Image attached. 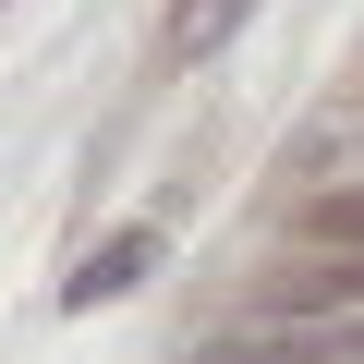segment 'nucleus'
I'll return each instance as SVG.
<instances>
[{
	"instance_id": "1",
	"label": "nucleus",
	"mask_w": 364,
	"mask_h": 364,
	"mask_svg": "<svg viewBox=\"0 0 364 364\" xmlns=\"http://www.w3.org/2000/svg\"><path fill=\"white\" fill-rule=\"evenodd\" d=\"M195 364H364V328H316V316H267V328H231V340H207Z\"/></svg>"
},
{
	"instance_id": "2",
	"label": "nucleus",
	"mask_w": 364,
	"mask_h": 364,
	"mask_svg": "<svg viewBox=\"0 0 364 364\" xmlns=\"http://www.w3.org/2000/svg\"><path fill=\"white\" fill-rule=\"evenodd\" d=\"M146 267H158V231H109V243H97V255L61 279V304H73V316H97V304H122Z\"/></svg>"
},
{
	"instance_id": "3",
	"label": "nucleus",
	"mask_w": 364,
	"mask_h": 364,
	"mask_svg": "<svg viewBox=\"0 0 364 364\" xmlns=\"http://www.w3.org/2000/svg\"><path fill=\"white\" fill-rule=\"evenodd\" d=\"M243 25H255V0H170V49H182V61H207V49H231Z\"/></svg>"
},
{
	"instance_id": "4",
	"label": "nucleus",
	"mask_w": 364,
	"mask_h": 364,
	"mask_svg": "<svg viewBox=\"0 0 364 364\" xmlns=\"http://www.w3.org/2000/svg\"><path fill=\"white\" fill-rule=\"evenodd\" d=\"M304 243H328V255H364V182H340V195H316Z\"/></svg>"
}]
</instances>
